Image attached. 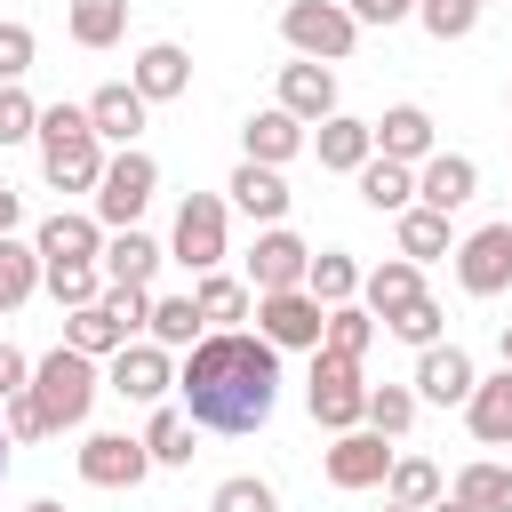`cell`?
Listing matches in <instances>:
<instances>
[{
	"label": "cell",
	"instance_id": "cell-1",
	"mask_svg": "<svg viewBox=\"0 0 512 512\" xmlns=\"http://www.w3.org/2000/svg\"><path fill=\"white\" fill-rule=\"evenodd\" d=\"M176 392H184V416L192 424H208V432H256L272 416V400H280V344L264 328L256 336L216 328V336L192 344Z\"/></svg>",
	"mask_w": 512,
	"mask_h": 512
},
{
	"label": "cell",
	"instance_id": "cell-2",
	"mask_svg": "<svg viewBox=\"0 0 512 512\" xmlns=\"http://www.w3.org/2000/svg\"><path fill=\"white\" fill-rule=\"evenodd\" d=\"M40 176L56 192H96L104 184V136L88 128V104H48L40 112Z\"/></svg>",
	"mask_w": 512,
	"mask_h": 512
},
{
	"label": "cell",
	"instance_id": "cell-3",
	"mask_svg": "<svg viewBox=\"0 0 512 512\" xmlns=\"http://www.w3.org/2000/svg\"><path fill=\"white\" fill-rule=\"evenodd\" d=\"M96 360L88 352H72V344H56L40 368H32V400H40V416H48V432H64V424H88V408H96Z\"/></svg>",
	"mask_w": 512,
	"mask_h": 512
},
{
	"label": "cell",
	"instance_id": "cell-4",
	"mask_svg": "<svg viewBox=\"0 0 512 512\" xmlns=\"http://www.w3.org/2000/svg\"><path fill=\"white\" fill-rule=\"evenodd\" d=\"M280 32H288L296 56H312V64H344L352 40H360V16L336 8V0H288V8H280Z\"/></svg>",
	"mask_w": 512,
	"mask_h": 512
},
{
	"label": "cell",
	"instance_id": "cell-5",
	"mask_svg": "<svg viewBox=\"0 0 512 512\" xmlns=\"http://www.w3.org/2000/svg\"><path fill=\"white\" fill-rule=\"evenodd\" d=\"M304 400H312V416L328 424V432H352V424H368V384H360V360H344V352H312V384H304Z\"/></svg>",
	"mask_w": 512,
	"mask_h": 512
},
{
	"label": "cell",
	"instance_id": "cell-6",
	"mask_svg": "<svg viewBox=\"0 0 512 512\" xmlns=\"http://www.w3.org/2000/svg\"><path fill=\"white\" fill-rule=\"evenodd\" d=\"M152 192H160V168H152V152L120 144V160H104V184H96V224L128 232V224L144 216V200H152Z\"/></svg>",
	"mask_w": 512,
	"mask_h": 512
},
{
	"label": "cell",
	"instance_id": "cell-7",
	"mask_svg": "<svg viewBox=\"0 0 512 512\" xmlns=\"http://www.w3.org/2000/svg\"><path fill=\"white\" fill-rule=\"evenodd\" d=\"M256 328H264L280 352H320L328 304H320L312 288H272V296H256Z\"/></svg>",
	"mask_w": 512,
	"mask_h": 512
},
{
	"label": "cell",
	"instance_id": "cell-8",
	"mask_svg": "<svg viewBox=\"0 0 512 512\" xmlns=\"http://www.w3.org/2000/svg\"><path fill=\"white\" fill-rule=\"evenodd\" d=\"M456 280H464V296H504L512 288V216L456 240Z\"/></svg>",
	"mask_w": 512,
	"mask_h": 512
},
{
	"label": "cell",
	"instance_id": "cell-9",
	"mask_svg": "<svg viewBox=\"0 0 512 512\" xmlns=\"http://www.w3.org/2000/svg\"><path fill=\"white\" fill-rule=\"evenodd\" d=\"M168 256L192 264V272H216V256H224V200H216V192H192V200L176 208V240H168Z\"/></svg>",
	"mask_w": 512,
	"mask_h": 512
},
{
	"label": "cell",
	"instance_id": "cell-10",
	"mask_svg": "<svg viewBox=\"0 0 512 512\" xmlns=\"http://www.w3.org/2000/svg\"><path fill=\"white\" fill-rule=\"evenodd\" d=\"M152 472V448L144 440H128V432H88L80 440V480L88 488H136Z\"/></svg>",
	"mask_w": 512,
	"mask_h": 512
},
{
	"label": "cell",
	"instance_id": "cell-11",
	"mask_svg": "<svg viewBox=\"0 0 512 512\" xmlns=\"http://www.w3.org/2000/svg\"><path fill=\"white\" fill-rule=\"evenodd\" d=\"M304 272H312V248H304L288 224H264L256 256H248V280H256V296H272V288H304Z\"/></svg>",
	"mask_w": 512,
	"mask_h": 512
},
{
	"label": "cell",
	"instance_id": "cell-12",
	"mask_svg": "<svg viewBox=\"0 0 512 512\" xmlns=\"http://www.w3.org/2000/svg\"><path fill=\"white\" fill-rule=\"evenodd\" d=\"M104 384H112L120 400H144V408H160V392L176 384V368H168V344H120Z\"/></svg>",
	"mask_w": 512,
	"mask_h": 512
},
{
	"label": "cell",
	"instance_id": "cell-13",
	"mask_svg": "<svg viewBox=\"0 0 512 512\" xmlns=\"http://www.w3.org/2000/svg\"><path fill=\"white\" fill-rule=\"evenodd\" d=\"M328 480L336 488H376V480H392V448H384V432L368 424H352V432H336V448H328Z\"/></svg>",
	"mask_w": 512,
	"mask_h": 512
},
{
	"label": "cell",
	"instance_id": "cell-14",
	"mask_svg": "<svg viewBox=\"0 0 512 512\" xmlns=\"http://www.w3.org/2000/svg\"><path fill=\"white\" fill-rule=\"evenodd\" d=\"M144 112H152V104H144L136 80H104V88L88 96V128H96L104 144H136V136H144Z\"/></svg>",
	"mask_w": 512,
	"mask_h": 512
},
{
	"label": "cell",
	"instance_id": "cell-15",
	"mask_svg": "<svg viewBox=\"0 0 512 512\" xmlns=\"http://www.w3.org/2000/svg\"><path fill=\"white\" fill-rule=\"evenodd\" d=\"M32 248H40V264H96V256H104V224H96V216L56 208V216L32 232Z\"/></svg>",
	"mask_w": 512,
	"mask_h": 512
},
{
	"label": "cell",
	"instance_id": "cell-16",
	"mask_svg": "<svg viewBox=\"0 0 512 512\" xmlns=\"http://www.w3.org/2000/svg\"><path fill=\"white\" fill-rule=\"evenodd\" d=\"M280 112H296L304 128H320L328 112H336V72L328 64H280Z\"/></svg>",
	"mask_w": 512,
	"mask_h": 512
},
{
	"label": "cell",
	"instance_id": "cell-17",
	"mask_svg": "<svg viewBox=\"0 0 512 512\" xmlns=\"http://www.w3.org/2000/svg\"><path fill=\"white\" fill-rule=\"evenodd\" d=\"M312 152H320V168L360 176V168L376 160V120H344V112H328V120H320V136H312Z\"/></svg>",
	"mask_w": 512,
	"mask_h": 512
},
{
	"label": "cell",
	"instance_id": "cell-18",
	"mask_svg": "<svg viewBox=\"0 0 512 512\" xmlns=\"http://www.w3.org/2000/svg\"><path fill=\"white\" fill-rule=\"evenodd\" d=\"M472 360L456 352V344H424V360H416V400H440V408H464L472 400Z\"/></svg>",
	"mask_w": 512,
	"mask_h": 512
},
{
	"label": "cell",
	"instance_id": "cell-19",
	"mask_svg": "<svg viewBox=\"0 0 512 512\" xmlns=\"http://www.w3.org/2000/svg\"><path fill=\"white\" fill-rule=\"evenodd\" d=\"M472 192H480V168H472L464 152H432V160L416 168V200H424V208H440V216H448V208H464Z\"/></svg>",
	"mask_w": 512,
	"mask_h": 512
},
{
	"label": "cell",
	"instance_id": "cell-20",
	"mask_svg": "<svg viewBox=\"0 0 512 512\" xmlns=\"http://www.w3.org/2000/svg\"><path fill=\"white\" fill-rule=\"evenodd\" d=\"M376 152L424 168V160H432V112H424V104H392V112L376 120Z\"/></svg>",
	"mask_w": 512,
	"mask_h": 512
},
{
	"label": "cell",
	"instance_id": "cell-21",
	"mask_svg": "<svg viewBox=\"0 0 512 512\" xmlns=\"http://www.w3.org/2000/svg\"><path fill=\"white\" fill-rule=\"evenodd\" d=\"M224 192H232V208L256 216V224H280V216H288V184H280V168H264V160H240Z\"/></svg>",
	"mask_w": 512,
	"mask_h": 512
},
{
	"label": "cell",
	"instance_id": "cell-22",
	"mask_svg": "<svg viewBox=\"0 0 512 512\" xmlns=\"http://www.w3.org/2000/svg\"><path fill=\"white\" fill-rule=\"evenodd\" d=\"M464 416H472V440L480 448H512V368L504 376H480L472 400H464Z\"/></svg>",
	"mask_w": 512,
	"mask_h": 512
},
{
	"label": "cell",
	"instance_id": "cell-23",
	"mask_svg": "<svg viewBox=\"0 0 512 512\" xmlns=\"http://www.w3.org/2000/svg\"><path fill=\"white\" fill-rule=\"evenodd\" d=\"M136 88H144V104H168V96H184L192 88V56L176 48V40H152L144 56H136V72H128Z\"/></svg>",
	"mask_w": 512,
	"mask_h": 512
},
{
	"label": "cell",
	"instance_id": "cell-24",
	"mask_svg": "<svg viewBox=\"0 0 512 512\" xmlns=\"http://www.w3.org/2000/svg\"><path fill=\"white\" fill-rule=\"evenodd\" d=\"M240 144H248V160H264V168H280V160H296L304 152V120L296 112H248V128H240Z\"/></svg>",
	"mask_w": 512,
	"mask_h": 512
},
{
	"label": "cell",
	"instance_id": "cell-25",
	"mask_svg": "<svg viewBox=\"0 0 512 512\" xmlns=\"http://www.w3.org/2000/svg\"><path fill=\"white\" fill-rule=\"evenodd\" d=\"M128 336H136V328H128V320H120L104 296H96V304H80V312L64 320V344H72V352H88V360H112Z\"/></svg>",
	"mask_w": 512,
	"mask_h": 512
},
{
	"label": "cell",
	"instance_id": "cell-26",
	"mask_svg": "<svg viewBox=\"0 0 512 512\" xmlns=\"http://www.w3.org/2000/svg\"><path fill=\"white\" fill-rule=\"evenodd\" d=\"M96 264H104V280H112V288H152L160 248H152V240L128 224V232H112V240H104V256H96Z\"/></svg>",
	"mask_w": 512,
	"mask_h": 512
},
{
	"label": "cell",
	"instance_id": "cell-27",
	"mask_svg": "<svg viewBox=\"0 0 512 512\" xmlns=\"http://www.w3.org/2000/svg\"><path fill=\"white\" fill-rule=\"evenodd\" d=\"M360 200H368L376 216H400V208L416 200V168H408V160H384V152H376V160L360 168Z\"/></svg>",
	"mask_w": 512,
	"mask_h": 512
},
{
	"label": "cell",
	"instance_id": "cell-28",
	"mask_svg": "<svg viewBox=\"0 0 512 512\" xmlns=\"http://www.w3.org/2000/svg\"><path fill=\"white\" fill-rule=\"evenodd\" d=\"M360 296H368V312H376V320H392L400 304H416V296H424V280H416V264H408V256H392V264L360 272Z\"/></svg>",
	"mask_w": 512,
	"mask_h": 512
},
{
	"label": "cell",
	"instance_id": "cell-29",
	"mask_svg": "<svg viewBox=\"0 0 512 512\" xmlns=\"http://www.w3.org/2000/svg\"><path fill=\"white\" fill-rule=\"evenodd\" d=\"M64 24H72V40H80V48H112V40L128 32V0H72V16H64Z\"/></svg>",
	"mask_w": 512,
	"mask_h": 512
},
{
	"label": "cell",
	"instance_id": "cell-30",
	"mask_svg": "<svg viewBox=\"0 0 512 512\" xmlns=\"http://www.w3.org/2000/svg\"><path fill=\"white\" fill-rule=\"evenodd\" d=\"M40 288V248H24L16 232H0V312H16Z\"/></svg>",
	"mask_w": 512,
	"mask_h": 512
},
{
	"label": "cell",
	"instance_id": "cell-31",
	"mask_svg": "<svg viewBox=\"0 0 512 512\" xmlns=\"http://www.w3.org/2000/svg\"><path fill=\"white\" fill-rule=\"evenodd\" d=\"M400 256H408V264L448 256V216H440V208H424V200H416V208H400Z\"/></svg>",
	"mask_w": 512,
	"mask_h": 512
},
{
	"label": "cell",
	"instance_id": "cell-32",
	"mask_svg": "<svg viewBox=\"0 0 512 512\" xmlns=\"http://www.w3.org/2000/svg\"><path fill=\"white\" fill-rule=\"evenodd\" d=\"M456 496L472 512H512V464H464L456 472Z\"/></svg>",
	"mask_w": 512,
	"mask_h": 512
},
{
	"label": "cell",
	"instance_id": "cell-33",
	"mask_svg": "<svg viewBox=\"0 0 512 512\" xmlns=\"http://www.w3.org/2000/svg\"><path fill=\"white\" fill-rule=\"evenodd\" d=\"M304 288H312L320 304H352V296H360V264H352L344 248H328V256H312V272H304Z\"/></svg>",
	"mask_w": 512,
	"mask_h": 512
},
{
	"label": "cell",
	"instance_id": "cell-34",
	"mask_svg": "<svg viewBox=\"0 0 512 512\" xmlns=\"http://www.w3.org/2000/svg\"><path fill=\"white\" fill-rule=\"evenodd\" d=\"M40 280H48V296H56L64 312H80V304L104 296V264H40Z\"/></svg>",
	"mask_w": 512,
	"mask_h": 512
},
{
	"label": "cell",
	"instance_id": "cell-35",
	"mask_svg": "<svg viewBox=\"0 0 512 512\" xmlns=\"http://www.w3.org/2000/svg\"><path fill=\"white\" fill-rule=\"evenodd\" d=\"M200 328H208V320H200L192 296H152V344H184V352H192Z\"/></svg>",
	"mask_w": 512,
	"mask_h": 512
},
{
	"label": "cell",
	"instance_id": "cell-36",
	"mask_svg": "<svg viewBox=\"0 0 512 512\" xmlns=\"http://www.w3.org/2000/svg\"><path fill=\"white\" fill-rule=\"evenodd\" d=\"M328 352H344V360H360L368 344H376V312L368 304H328V336H320Z\"/></svg>",
	"mask_w": 512,
	"mask_h": 512
},
{
	"label": "cell",
	"instance_id": "cell-37",
	"mask_svg": "<svg viewBox=\"0 0 512 512\" xmlns=\"http://www.w3.org/2000/svg\"><path fill=\"white\" fill-rule=\"evenodd\" d=\"M144 448H152V464H192V416L184 408H152Z\"/></svg>",
	"mask_w": 512,
	"mask_h": 512
},
{
	"label": "cell",
	"instance_id": "cell-38",
	"mask_svg": "<svg viewBox=\"0 0 512 512\" xmlns=\"http://www.w3.org/2000/svg\"><path fill=\"white\" fill-rule=\"evenodd\" d=\"M392 504H408V512H424V504H440V464H424V456H392Z\"/></svg>",
	"mask_w": 512,
	"mask_h": 512
},
{
	"label": "cell",
	"instance_id": "cell-39",
	"mask_svg": "<svg viewBox=\"0 0 512 512\" xmlns=\"http://www.w3.org/2000/svg\"><path fill=\"white\" fill-rule=\"evenodd\" d=\"M368 424H376L384 440H400V432L416 424V392H408V384H376V392H368Z\"/></svg>",
	"mask_w": 512,
	"mask_h": 512
},
{
	"label": "cell",
	"instance_id": "cell-40",
	"mask_svg": "<svg viewBox=\"0 0 512 512\" xmlns=\"http://www.w3.org/2000/svg\"><path fill=\"white\" fill-rule=\"evenodd\" d=\"M416 24H424L432 40H464V32L480 24V0H416Z\"/></svg>",
	"mask_w": 512,
	"mask_h": 512
},
{
	"label": "cell",
	"instance_id": "cell-41",
	"mask_svg": "<svg viewBox=\"0 0 512 512\" xmlns=\"http://www.w3.org/2000/svg\"><path fill=\"white\" fill-rule=\"evenodd\" d=\"M192 304H200V320H240V312H248V288H240V280H224V272H200Z\"/></svg>",
	"mask_w": 512,
	"mask_h": 512
},
{
	"label": "cell",
	"instance_id": "cell-42",
	"mask_svg": "<svg viewBox=\"0 0 512 512\" xmlns=\"http://www.w3.org/2000/svg\"><path fill=\"white\" fill-rule=\"evenodd\" d=\"M384 328H392L400 344H416V352H424V344H440V304H432V296H416V304H400Z\"/></svg>",
	"mask_w": 512,
	"mask_h": 512
},
{
	"label": "cell",
	"instance_id": "cell-43",
	"mask_svg": "<svg viewBox=\"0 0 512 512\" xmlns=\"http://www.w3.org/2000/svg\"><path fill=\"white\" fill-rule=\"evenodd\" d=\"M24 136H40V104L16 80H0V144H24Z\"/></svg>",
	"mask_w": 512,
	"mask_h": 512
},
{
	"label": "cell",
	"instance_id": "cell-44",
	"mask_svg": "<svg viewBox=\"0 0 512 512\" xmlns=\"http://www.w3.org/2000/svg\"><path fill=\"white\" fill-rule=\"evenodd\" d=\"M208 512H280V496H272V480H248V472H240V480H224V488H216V504H208Z\"/></svg>",
	"mask_w": 512,
	"mask_h": 512
},
{
	"label": "cell",
	"instance_id": "cell-45",
	"mask_svg": "<svg viewBox=\"0 0 512 512\" xmlns=\"http://www.w3.org/2000/svg\"><path fill=\"white\" fill-rule=\"evenodd\" d=\"M32 72V24H0V80Z\"/></svg>",
	"mask_w": 512,
	"mask_h": 512
},
{
	"label": "cell",
	"instance_id": "cell-46",
	"mask_svg": "<svg viewBox=\"0 0 512 512\" xmlns=\"http://www.w3.org/2000/svg\"><path fill=\"white\" fill-rule=\"evenodd\" d=\"M0 408H8V440H40V432H48V416H40L32 392H16V400H0Z\"/></svg>",
	"mask_w": 512,
	"mask_h": 512
},
{
	"label": "cell",
	"instance_id": "cell-47",
	"mask_svg": "<svg viewBox=\"0 0 512 512\" xmlns=\"http://www.w3.org/2000/svg\"><path fill=\"white\" fill-rule=\"evenodd\" d=\"M24 384H32V360H24L16 344H0V400H16Z\"/></svg>",
	"mask_w": 512,
	"mask_h": 512
},
{
	"label": "cell",
	"instance_id": "cell-48",
	"mask_svg": "<svg viewBox=\"0 0 512 512\" xmlns=\"http://www.w3.org/2000/svg\"><path fill=\"white\" fill-rule=\"evenodd\" d=\"M352 16L360 24H400V16H416V0H352Z\"/></svg>",
	"mask_w": 512,
	"mask_h": 512
},
{
	"label": "cell",
	"instance_id": "cell-49",
	"mask_svg": "<svg viewBox=\"0 0 512 512\" xmlns=\"http://www.w3.org/2000/svg\"><path fill=\"white\" fill-rule=\"evenodd\" d=\"M16 216H24V200H16L8 184H0V232H16Z\"/></svg>",
	"mask_w": 512,
	"mask_h": 512
},
{
	"label": "cell",
	"instance_id": "cell-50",
	"mask_svg": "<svg viewBox=\"0 0 512 512\" xmlns=\"http://www.w3.org/2000/svg\"><path fill=\"white\" fill-rule=\"evenodd\" d=\"M424 512H472V504H464V496H440V504H424Z\"/></svg>",
	"mask_w": 512,
	"mask_h": 512
},
{
	"label": "cell",
	"instance_id": "cell-51",
	"mask_svg": "<svg viewBox=\"0 0 512 512\" xmlns=\"http://www.w3.org/2000/svg\"><path fill=\"white\" fill-rule=\"evenodd\" d=\"M496 352H504V368H512V320H504V336H496Z\"/></svg>",
	"mask_w": 512,
	"mask_h": 512
},
{
	"label": "cell",
	"instance_id": "cell-52",
	"mask_svg": "<svg viewBox=\"0 0 512 512\" xmlns=\"http://www.w3.org/2000/svg\"><path fill=\"white\" fill-rule=\"evenodd\" d=\"M0 480H8V432H0Z\"/></svg>",
	"mask_w": 512,
	"mask_h": 512
},
{
	"label": "cell",
	"instance_id": "cell-53",
	"mask_svg": "<svg viewBox=\"0 0 512 512\" xmlns=\"http://www.w3.org/2000/svg\"><path fill=\"white\" fill-rule=\"evenodd\" d=\"M384 512H408V504H384Z\"/></svg>",
	"mask_w": 512,
	"mask_h": 512
},
{
	"label": "cell",
	"instance_id": "cell-54",
	"mask_svg": "<svg viewBox=\"0 0 512 512\" xmlns=\"http://www.w3.org/2000/svg\"><path fill=\"white\" fill-rule=\"evenodd\" d=\"M480 8H488V0H480Z\"/></svg>",
	"mask_w": 512,
	"mask_h": 512
}]
</instances>
